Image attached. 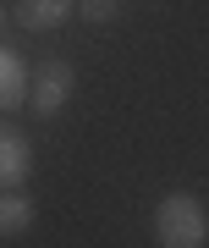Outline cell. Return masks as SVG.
<instances>
[{"label":"cell","mask_w":209,"mask_h":248,"mask_svg":"<svg viewBox=\"0 0 209 248\" xmlns=\"http://www.w3.org/2000/svg\"><path fill=\"white\" fill-rule=\"evenodd\" d=\"M72 17V0H17V22L44 33V28H61Z\"/></svg>","instance_id":"obj_5"},{"label":"cell","mask_w":209,"mask_h":248,"mask_svg":"<svg viewBox=\"0 0 209 248\" xmlns=\"http://www.w3.org/2000/svg\"><path fill=\"white\" fill-rule=\"evenodd\" d=\"M22 94H28V61L0 45V110H17Z\"/></svg>","instance_id":"obj_4"},{"label":"cell","mask_w":209,"mask_h":248,"mask_svg":"<svg viewBox=\"0 0 209 248\" xmlns=\"http://www.w3.org/2000/svg\"><path fill=\"white\" fill-rule=\"evenodd\" d=\"M33 199L28 193H11V187H0V237H22L28 226H33Z\"/></svg>","instance_id":"obj_6"},{"label":"cell","mask_w":209,"mask_h":248,"mask_svg":"<svg viewBox=\"0 0 209 248\" xmlns=\"http://www.w3.org/2000/svg\"><path fill=\"white\" fill-rule=\"evenodd\" d=\"M72 89H77V72H72V61H44L39 72V83H33V110L50 122V116H61L66 110V99Z\"/></svg>","instance_id":"obj_2"},{"label":"cell","mask_w":209,"mask_h":248,"mask_svg":"<svg viewBox=\"0 0 209 248\" xmlns=\"http://www.w3.org/2000/svg\"><path fill=\"white\" fill-rule=\"evenodd\" d=\"M154 237H160V248H204L209 243L204 204L193 193H165V204H160V215H154Z\"/></svg>","instance_id":"obj_1"},{"label":"cell","mask_w":209,"mask_h":248,"mask_svg":"<svg viewBox=\"0 0 209 248\" xmlns=\"http://www.w3.org/2000/svg\"><path fill=\"white\" fill-rule=\"evenodd\" d=\"M77 11H83L88 22H110L116 17V0H77Z\"/></svg>","instance_id":"obj_7"},{"label":"cell","mask_w":209,"mask_h":248,"mask_svg":"<svg viewBox=\"0 0 209 248\" xmlns=\"http://www.w3.org/2000/svg\"><path fill=\"white\" fill-rule=\"evenodd\" d=\"M28 166H33V149H28V138H22L11 122H0V187H22Z\"/></svg>","instance_id":"obj_3"},{"label":"cell","mask_w":209,"mask_h":248,"mask_svg":"<svg viewBox=\"0 0 209 248\" xmlns=\"http://www.w3.org/2000/svg\"><path fill=\"white\" fill-rule=\"evenodd\" d=\"M0 22H6V11H0Z\"/></svg>","instance_id":"obj_8"}]
</instances>
